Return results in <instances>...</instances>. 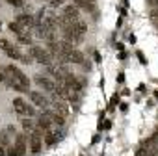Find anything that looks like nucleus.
I'll use <instances>...</instances> for the list:
<instances>
[{
  "label": "nucleus",
  "mask_w": 158,
  "mask_h": 156,
  "mask_svg": "<svg viewBox=\"0 0 158 156\" xmlns=\"http://www.w3.org/2000/svg\"><path fill=\"white\" fill-rule=\"evenodd\" d=\"M6 74H8V84L10 88H13L15 91H28L30 88V80H28V76L15 65H6L4 67Z\"/></svg>",
  "instance_id": "1"
},
{
  "label": "nucleus",
  "mask_w": 158,
  "mask_h": 156,
  "mask_svg": "<svg viewBox=\"0 0 158 156\" xmlns=\"http://www.w3.org/2000/svg\"><path fill=\"white\" fill-rule=\"evenodd\" d=\"M30 58H35L39 63H43V65H50L52 63V58H50V54L47 52V48H41V47H37V45H30Z\"/></svg>",
  "instance_id": "2"
},
{
  "label": "nucleus",
  "mask_w": 158,
  "mask_h": 156,
  "mask_svg": "<svg viewBox=\"0 0 158 156\" xmlns=\"http://www.w3.org/2000/svg\"><path fill=\"white\" fill-rule=\"evenodd\" d=\"M13 110H15V113L23 115V117H28V119L35 115L34 106H30V104H28V102H24L23 99H15V101H13Z\"/></svg>",
  "instance_id": "3"
},
{
  "label": "nucleus",
  "mask_w": 158,
  "mask_h": 156,
  "mask_svg": "<svg viewBox=\"0 0 158 156\" xmlns=\"http://www.w3.org/2000/svg\"><path fill=\"white\" fill-rule=\"evenodd\" d=\"M43 149V130L39 128H34L30 132V150L34 154H39Z\"/></svg>",
  "instance_id": "4"
},
{
  "label": "nucleus",
  "mask_w": 158,
  "mask_h": 156,
  "mask_svg": "<svg viewBox=\"0 0 158 156\" xmlns=\"http://www.w3.org/2000/svg\"><path fill=\"white\" fill-rule=\"evenodd\" d=\"M61 139H63V130H48V132L43 134V143L47 147H52Z\"/></svg>",
  "instance_id": "5"
},
{
  "label": "nucleus",
  "mask_w": 158,
  "mask_h": 156,
  "mask_svg": "<svg viewBox=\"0 0 158 156\" xmlns=\"http://www.w3.org/2000/svg\"><path fill=\"white\" fill-rule=\"evenodd\" d=\"M26 147H28V145H26V134H17V136H15V143L11 145L15 156H24Z\"/></svg>",
  "instance_id": "6"
},
{
  "label": "nucleus",
  "mask_w": 158,
  "mask_h": 156,
  "mask_svg": "<svg viewBox=\"0 0 158 156\" xmlns=\"http://www.w3.org/2000/svg\"><path fill=\"white\" fill-rule=\"evenodd\" d=\"M11 136H15V126H8L6 130L0 132V147H2V149H10L13 145Z\"/></svg>",
  "instance_id": "7"
},
{
  "label": "nucleus",
  "mask_w": 158,
  "mask_h": 156,
  "mask_svg": "<svg viewBox=\"0 0 158 156\" xmlns=\"http://www.w3.org/2000/svg\"><path fill=\"white\" fill-rule=\"evenodd\" d=\"M61 35H63V41H67V43H71V45H78V43L84 39L82 35H78L71 26H69V28H63V30H61Z\"/></svg>",
  "instance_id": "8"
},
{
  "label": "nucleus",
  "mask_w": 158,
  "mask_h": 156,
  "mask_svg": "<svg viewBox=\"0 0 158 156\" xmlns=\"http://www.w3.org/2000/svg\"><path fill=\"white\" fill-rule=\"evenodd\" d=\"M61 15H63V17H67L71 23L80 21V10H78L76 6H73V4L65 6V8H63V11H61Z\"/></svg>",
  "instance_id": "9"
},
{
  "label": "nucleus",
  "mask_w": 158,
  "mask_h": 156,
  "mask_svg": "<svg viewBox=\"0 0 158 156\" xmlns=\"http://www.w3.org/2000/svg\"><path fill=\"white\" fill-rule=\"evenodd\" d=\"M23 30H28V28H34V17L30 13H21L17 15V21H15Z\"/></svg>",
  "instance_id": "10"
},
{
  "label": "nucleus",
  "mask_w": 158,
  "mask_h": 156,
  "mask_svg": "<svg viewBox=\"0 0 158 156\" xmlns=\"http://www.w3.org/2000/svg\"><path fill=\"white\" fill-rule=\"evenodd\" d=\"M35 84H37L39 88H43L45 91H54V89H56V84L50 80V78L41 76V74H37V76H35Z\"/></svg>",
  "instance_id": "11"
},
{
  "label": "nucleus",
  "mask_w": 158,
  "mask_h": 156,
  "mask_svg": "<svg viewBox=\"0 0 158 156\" xmlns=\"http://www.w3.org/2000/svg\"><path fill=\"white\" fill-rule=\"evenodd\" d=\"M30 101H32L35 106H39V108H47V106H48V101H47L41 93H37V91H32V93H30Z\"/></svg>",
  "instance_id": "12"
},
{
  "label": "nucleus",
  "mask_w": 158,
  "mask_h": 156,
  "mask_svg": "<svg viewBox=\"0 0 158 156\" xmlns=\"http://www.w3.org/2000/svg\"><path fill=\"white\" fill-rule=\"evenodd\" d=\"M54 108H56V113H60L61 117H67V113H69V108H67V104H65L61 99L54 97Z\"/></svg>",
  "instance_id": "13"
},
{
  "label": "nucleus",
  "mask_w": 158,
  "mask_h": 156,
  "mask_svg": "<svg viewBox=\"0 0 158 156\" xmlns=\"http://www.w3.org/2000/svg\"><path fill=\"white\" fill-rule=\"evenodd\" d=\"M73 6H76L78 10L84 8V10L95 11V0H73Z\"/></svg>",
  "instance_id": "14"
},
{
  "label": "nucleus",
  "mask_w": 158,
  "mask_h": 156,
  "mask_svg": "<svg viewBox=\"0 0 158 156\" xmlns=\"http://www.w3.org/2000/svg\"><path fill=\"white\" fill-rule=\"evenodd\" d=\"M67 63H76V65H82L84 63V54L80 50H73L67 56Z\"/></svg>",
  "instance_id": "15"
},
{
  "label": "nucleus",
  "mask_w": 158,
  "mask_h": 156,
  "mask_svg": "<svg viewBox=\"0 0 158 156\" xmlns=\"http://www.w3.org/2000/svg\"><path fill=\"white\" fill-rule=\"evenodd\" d=\"M71 28H73L78 35H82V37H84V35H86V32H88V24H86L84 21H76V23H73V26H71Z\"/></svg>",
  "instance_id": "16"
},
{
  "label": "nucleus",
  "mask_w": 158,
  "mask_h": 156,
  "mask_svg": "<svg viewBox=\"0 0 158 156\" xmlns=\"http://www.w3.org/2000/svg\"><path fill=\"white\" fill-rule=\"evenodd\" d=\"M21 125H23V128H24L26 132H32V130L35 128V125H34V121H32V119H28V117H23V121H21Z\"/></svg>",
  "instance_id": "17"
},
{
  "label": "nucleus",
  "mask_w": 158,
  "mask_h": 156,
  "mask_svg": "<svg viewBox=\"0 0 158 156\" xmlns=\"http://www.w3.org/2000/svg\"><path fill=\"white\" fill-rule=\"evenodd\" d=\"M6 52H8V56H10L11 60H23V54H21V52H19V50L15 48V47H11V48H8Z\"/></svg>",
  "instance_id": "18"
},
{
  "label": "nucleus",
  "mask_w": 158,
  "mask_h": 156,
  "mask_svg": "<svg viewBox=\"0 0 158 156\" xmlns=\"http://www.w3.org/2000/svg\"><path fill=\"white\" fill-rule=\"evenodd\" d=\"M19 43H21V45H32V37L24 32V34L19 35Z\"/></svg>",
  "instance_id": "19"
},
{
  "label": "nucleus",
  "mask_w": 158,
  "mask_h": 156,
  "mask_svg": "<svg viewBox=\"0 0 158 156\" xmlns=\"http://www.w3.org/2000/svg\"><path fill=\"white\" fill-rule=\"evenodd\" d=\"M8 28H10L11 32H15L17 35H21V34H24V30H23V28H21L19 24H17V23H10V26H8Z\"/></svg>",
  "instance_id": "20"
},
{
  "label": "nucleus",
  "mask_w": 158,
  "mask_h": 156,
  "mask_svg": "<svg viewBox=\"0 0 158 156\" xmlns=\"http://www.w3.org/2000/svg\"><path fill=\"white\" fill-rule=\"evenodd\" d=\"M50 2V8H60V6H63L67 0H48Z\"/></svg>",
  "instance_id": "21"
},
{
  "label": "nucleus",
  "mask_w": 158,
  "mask_h": 156,
  "mask_svg": "<svg viewBox=\"0 0 158 156\" xmlns=\"http://www.w3.org/2000/svg\"><path fill=\"white\" fill-rule=\"evenodd\" d=\"M13 45L8 41V39H0V48H4V50H8V48H11Z\"/></svg>",
  "instance_id": "22"
},
{
  "label": "nucleus",
  "mask_w": 158,
  "mask_h": 156,
  "mask_svg": "<svg viewBox=\"0 0 158 156\" xmlns=\"http://www.w3.org/2000/svg\"><path fill=\"white\" fill-rule=\"evenodd\" d=\"M8 4H11L15 8H23L24 6V0H8Z\"/></svg>",
  "instance_id": "23"
},
{
  "label": "nucleus",
  "mask_w": 158,
  "mask_h": 156,
  "mask_svg": "<svg viewBox=\"0 0 158 156\" xmlns=\"http://www.w3.org/2000/svg\"><path fill=\"white\" fill-rule=\"evenodd\" d=\"M115 102H119V97H117V95H114V99H112V102H110V110L115 106Z\"/></svg>",
  "instance_id": "24"
},
{
  "label": "nucleus",
  "mask_w": 158,
  "mask_h": 156,
  "mask_svg": "<svg viewBox=\"0 0 158 156\" xmlns=\"http://www.w3.org/2000/svg\"><path fill=\"white\" fill-rule=\"evenodd\" d=\"M110 126H112V123H110V121H106V123H104V126H102V128H104V130H108V128H110Z\"/></svg>",
  "instance_id": "25"
},
{
  "label": "nucleus",
  "mask_w": 158,
  "mask_h": 156,
  "mask_svg": "<svg viewBox=\"0 0 158 156\" xmlns=\"http://www.w3.org/2000/svg\"><path fill=\"white\" fill-rule=\"evenodd\" d=\"M149 4L151 6H158V0H149Z\"/></svg>",
  "instance_id": "26"
},
{
  "label": "nucleus",
  "mask_w": 158,
  "mask_h": 156,
  "mask_svg": "<svg viewBox=\"0 0 158 156\" xmlns=\"http://www.w3.org/2000/svg\"><path fill=\"white\" fill-rule=\"evenodd\" d=\"M0 156H6V152H4V149L0 147Z\"/></svg>",
  "instance_id": "27"
}]
</instances>
